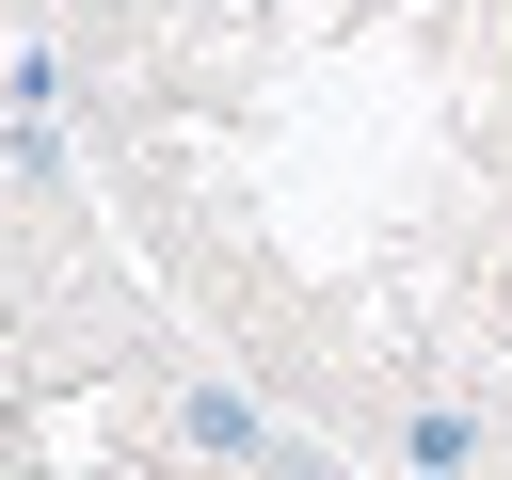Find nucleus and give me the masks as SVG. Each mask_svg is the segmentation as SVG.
Returning <instances> with one entry per match:
<instances>
[{
	"label": "nucleus",
	"instance_id": "obj_1",
	"mask_svg": "<svg viewBox=\"0 0 512 480\" xmlns=\"http://www.w3.org/2000/svg\"><path fill=\"white\" fill-rule=\"evenodd\" d=\"M176 432H192L208 464H288V432H272L240 384H176Z\"/></svg>",
	"mask_w": 512,
	"mask_h": 480
},
{
	"label": "nucleus",
	"instance_id": "obj_2",
	"mask_svg": "<svg viewBox=\"0 0 512 480\" xmlns=\"http://www.w3.org/2000/svg\"><path fill=\"white\" fill-rule=\"evenodd\" d=\"M400 464H416V480H464V464H480V416H464V400H416V416H400Z\"/></svg>",
	"mask_w": 512,
	"mask_h": 480
},
{
	"label": "nucleus",
	"instance_id": "obj_3",
	"mask_svg": "<svg viewBox=\"0 0 512 480\" xmlns=\"http://www.w3.org/2000/svg\"><path fill=\"white\" fill-rule=\"evenodd\" d=\"M64 96H80V64H64V48H16V64H0V112H32V128H48Z\"/></svg>",
	"mask_w": 512,
	"mask_h": 480
}]
</instances>
